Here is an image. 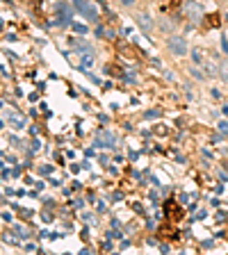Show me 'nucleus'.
<instances>
[{
    "label": "nucleus",
    "mask_w": 228,
    "mask_h": 255,
    "mask_svg": "<svg viewBox=\"0 0 228 255\" xmlns=\"http://www.w3.org/2000/svg\"><path fill=\"white\" fill-rule=\"evenodd\" d=\"M137 23H139V25H142V28H144L146 32H148V30H151V28H153L151 16H146V14H137Z\"/></svg>",
    "instance_id": "20e7f679"
},
{
    "label": "nucleus",
    "mask_w": 228,
    "mask_h": 255,
    "mask_svg": "<svg viewBox=\"0 0 228 255\" xmlns=\"http://www.w3.org/2000/svg\"><path fill=\"white\" fill-rule=\"evenodd\" d=\"M185 9H187V14H190L194 21H198V18L203 16V7H201L198 2H194V0H192V2H187V7H185Z\"/></svg>",
    "instance_id": "7ed1b4c3"
},
{
    "label": "nucleus",
    "mask_w": 228,
    "mask_h": 255,
    "mask_svg": "<svg viewBox=\"0 0 228 255\" xmlns=\"http://www.w3.org/2000/svg\"><path fill=\"white\" fill-rule=\"evenodd\" d=\"M221 71H219V73H221V78H224V80H226V82H228V62H221Z\"/></svg>",
    "instance_id": "39448f33"
},
{
    "label": "nucleus",
    "mask_w": 228,
    "mask_h": 255,
    "mask_svg": "<svg viewBox=\"0 0 228 255\" xmlns=\"http://www.w3.org/2000/svg\"><path fill=\"white\" fill-rule=\"evenodd\" d=\"M219 130L224 132V135H228V123H226V121H221V123H219Z\"/></svg>",
    "instance_id": "0eeeda50"
},
{
    "label": "nucleus",
    "mask_w": 228,
    "mask_h": 255,
    "mask_svg": "<svg viewBox=\"0 0 228 255\" xmlns=\"http://www.w3.org/2000/svg\"><path fill=\"white\" fill-rule=\"evenodd\" d=\"M121 2H123V5H128V7H130V5H135V0H121Z\"/></svg>",
    "instance_id": "9d476101"
},
{
    "label": "nucleus",
    "mask_w": 228,
    "mask_h": 255,
    "mask_svg": "<svg viewBox=\"0 0 228 255\" xmlns=\"http://www.w3.org/2000/svg\"><path fill=\"white\" fill-rule=\"evenodd\" d=\"M73 30L80 32V34H87V28H84V25H80V23H73Z\"/></svg>",
    "instance_id": "423d86ee"
},
{
    "label": "nucleus",
    "mask_w": 228,
    "mask_h": 255,
    "mask_svg": "<svg viewBox=\"0 0 228 255\" xmlns=\"http://www.w3.org/2000/svg\"><path fill=\"white\" fill-rule=\"evenodd\" d=\"M73 5H76L78 12H80L82 16H87V18H89L91 23H96V21H98V9L94 7V5H91L89 0H73Z\"/></svg>",
    "instance_id": "f257e3e1"
},
{
    "label": "nucleus",
    "mask_w": 228,
    "mask_h": 255,
    "mask_svg": "<svg viewBox=\"0 0 228 255\" xmlns=\"http://www.w3.org/2000/svg\"><path fill=\"white\" fill-rule=\"evenodd\" d=\"M169 50L174 55H185L187 53V44H185V39L174 34V37H169Z\"/></svg>",
    "instance_id": "f03ea898"
},
{
    "label": "nucleus",
    "mask_w": 228,
    "mask_h": 255,
    "mask_svg": "<svg viewBox=\"0 0 228 255\" xmlns=\"http://www.w3.org/2000/svg\"><path fill=\"white\" fill-rule=\"evenodd\" d=\"M221 46H224V50L228 53V37H221Z\"/></svg>",
    "instance_id": "6e6552de"
},
{
    "label": "nucleus",
    "mask_w": 228,
    "mask_h": 255,
    "mask_svg": "<svg viewBox=\"0 0 228 255\" xmlns=\"http://www.w3.org/2000/svg\"><path fill=\"white\" fill-rule=\"evenodd\" d=\"M192 73H194V78H201V80H203V73H201V71H198V68H194V71H192Z\"/></svg>",
    "instance_id": "1a4fd4ad"
}]
</instances>
